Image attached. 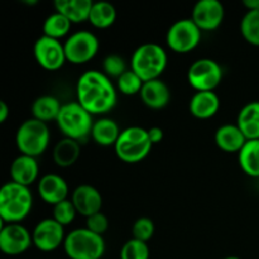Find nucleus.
<instances>
[{
  "instance_id": "obj_1",
  "label": "nucleus",
  "mask_w": 259,
  "mask_h": 259,
  "mask_svg": "<svg viewBox=\"0 0 259 259\" xmlns=\"http://www.w3.org/2000/svg\"><path fill=\"white\" fill-rule=\"evenodd\" d=\"M77 103L91 115H104L113 110L118 100V91L103 71L83 72L76 83Z\"/></svg>"
},
{
  "instance_id": "obj_2",
  "label": "nucleus",
  "mask_w": 259,
  "mask_h": 259,
  "mask_svg": "<svg viewBox=\"0 0 259 259\" xmlns=\"http://www.w3.org/2000/svg\"><path fill=\"white\" fill-rule=\"evenodd\" d=\"M33 209V195L29 187L9 181L0 189V218L5 224L20 223Z\"/></svg>"
},
{
  "instance_id": "obj_3",
  "label": "nucleus",
  "mask_w": 259,
  "mask_h": 259,
  "mask_svg": "<svg viewBox=\"0 0 259 259\" xmlns=\"http://www.w3.org/2000/svg\"><path fill=\"white\" fill-rule=\"evenodd\" d=\"M168 56L158 43H143L132 55L131 70H133L144 82L157 80L166 71Z\"/></svg>"
},
{
  "instance_id": "obj_4",
  "label": "nucleus",
  "mask_w": 259,
  "mask_h": 259,
  "mask_svg": "<svg viewBox=\"0 0 259 259\" xmlns=\"http://www.w3.org/2000/svg\"><path fill=\"white\" fill-rule=\"evenodd\" d=\"M94 121L93 115L86 109L77 101H71L62 104L56 123L65 138L81 142L91 136Z\"/></svg>"
},
{
  "instance_id": "obj_5",
  "label": "nucleus",
  "mask_w": 259,
  "mask_h": 259,
  "mask_svg": "<svg viewBox=\"0 0 259 259\" xmlns=\"http://www.w3.org/2000/svg\"><path fill=\"white\" fill-rule=\"evenodd\" d=\"M152 147L153 144L147 129L142 126H129L121 131L114 149L121 162L134 164L143 161L151 153Z\"/></svg>"
},
{
  "instance_id": "obj_6",
  "label": "nucleus",
  "mask_w": 259,
  "mask_h": 259,
  "mask_svg": "<svg viewBox=\"0 0 259 259\" xmlns=\"http://www.w3.org/2000/svg\"><path fill=\"white\" fill-rule=\"evenodd\" d=\"M105 249L103 235L95 234L86 227L68 233L63 243V250L70 259H101Z\"/></svg>"
},
{
  "instance_id": "obj_7",
  "label": "nucleus",
  "mask_w": 259,
  "mask_h": 259,
  "mask_svg": "<svg viewBox=\"0 0 259 259\" xmlns=\"http://www.w3.org/2000/svg\"><path fill=\"white\" fill-rule=\"evenodd\" d=\"M51 142V132L47 123L34 118L23 121L15 133V144L20 154L37 158L48 148Z\"/></svg>"
},
{
  "instance_id": "obj_8",
  "label": "nucleus",
  "mask_w": 259,
  "mask_h": 259,
  "mask_svg": "<svg viewBox=\"0 0 259 259\" xmlns=\"http://www.w3.org/2000/svg\"><path fill=\"white\" fill-rule=\"evenodd\" d=\"M202 32L191 18H184L172 23L166 34V42L175 53L185 55L194 51L201 42Z\"/></svg>"
},
{
  "instance_id": "obj_9",
  "label": "nucleus",
  "mask_w": 259,
  "mask_h": 259,
  "mask_svg": "<svg viewBox=\"0 0 259 259\" xmlns=\"http://www.w3.org/2000/svg\"><path fill=\"white\" fill-rule=\"evenodd\" d=\"M223 77V67L212 58H199L187 70V82L196 91H214Z\"/></svg>"
},
{
  "instance_id": "obj_10",
  "label": "nucleus",
  "mask_w": 259,
  "mask_h": 259,
  "mask_svg": "<svg viewBox=\"0 0 259 259\" xmlns=\"http://www.w3.org/2000/svg\"><path fill=\"white\" fill-rule=\"evenodd\" d=\"M66 58L73 65L88 63L98 55L100 43L98 37L89 30H78L68 35L63 43Z\"/></svg>"
},
{
  "instance_id": "obj_11",
  "label": "nucleus",
  "mask_w": 259,
  "mask_h": 259,
  "mask_svg": "<svg viewBox=\"0 0 259 259\" xmlns=\"http://www.w3.org/2000/svg\"><path fill=\"white\" fill-rule=\"evenodd\" d=\"M33 245L32 233L20 223L3 224L0 229V249L5 255L17 257Z\"/></svg>"
},
{
  "instance_id": "obj_12",
  "label": "nucleus",
  "mask_w": 259,
  "mask_h": 259,
  "mask_svg": "<svg viewBox=\"0 0 259 259\" xmlns=\"http://www.w3.org/2000/svg\"><path fill=\"white\" fill-rule=\"evenodd\" d=\"M32 239L33 245L40 252H53L61 245L63 247L66 239L65 227L56 222L53 218H46L38 222L34 227Z\"/></svg>"
},
{
  "instance_id": "obj_13",
  "label": "nucleus",
  "mask_w": 259,
  "mask_h": 259,
  "mask_svg": "<svg viewBox=\"0 0 259 259\" xmlns=\"http://www.w3.org/2000/svg\"><path fill=\"white\" fill-rule=\"evenodd\" d=\"M33 53L38 65L47 71L60 70L67 61L63 43L46 35H40L35 40Z\"/></svg>"
},
{
  "instance_id": "obj_14",
  "label": "nucleus",
  "mask_w": 259,
  "mask_h": 259,
  "mask_svg": "<svg viewBox=\"0 0 259 259\" xmlns=\"http://www.w3.org/2000/svg\"><path fill=\"white\" fill-rule=\"evenodd\" d=\"M225 8L219 0H200L192 9L191 19L201 32H212L223 24Z\"/></svg>"
},
{
  "instance_id": "obj_15",
  "label": "nucleus",
  "mask_w": 259,
  "mask_h": 259,
  "mask_svg": "<svg viewBox=\"0 0 259 259\" xmlns=\"http://www.w3.org/2000/svg\"><path fill=\"white\" fill-rule=\"evenodd\" d=\"M71 201L75 205L77 214L89 218L101 211L103 196L96 187L83 184L76 187L72 191Z\"/></svg>"
},
{
  "instance_id": "obj_16",
  "label": "nucleus",
  "mask_w": 259,
  "mask_h": 259,
  "mask_svg": "<svg viewBox=\"0 0 259 259\" xmlns=\"http://www.w3.org/2000/svg\"><path fill=\"white\" fill-rule=\"evenodd\" d=\"M37 189L40 199L52 206L67 200L68 185L66 180L57 174L43 175L38 180Z\"/></svg>"
},
{
  "instance_id": "obj_17",
  "label": "nucleus",
  "mask_w": 259,
  "mask_h": 259,
  "mask_svg": "<svg viewBox=\"0 0 259 259\" xmlns=\"http://www.w3.org/2000/svg\"><path fill=\"white\" fill-rule=\"evenodd\" d=\"M139 96L147 108L159 110L166 108L171 101V90L164 81L157 78L144 82Z\"/></svg>"
},
{
  "instance_id": "obj_18",
  "label": "nucleus",
  "mask_w": 259,
  "mask_h": 259,
  "mask_svg": "<svg viewBox=\"0 0 259 259\" xmlns=\"http://www.w3.org/2000/svg\"><path fill=\"white\" fill-rule=\"evenodd\" d=\"M38 176H39V164L34 157L20 154L10 164V177L15 184L29 187L37 181Z\"/></svg>"
},
{
  "instance_id": "obj_19",
  "label": "nucleus",
  "mask_w": 259,
  "mask_h": 259,
  "mask_svg": "<svg viewBox=\"0 0 259 259\" xmlns=\"http://www.w3.org/2000/svg\"><path fill=\"white\" fill-rule=\"evenodd\" d=\"M220 109V99L215 91H196L191 96L189 110L197 119H210L218 114Z\"/></svg>"
},
{
  "instance_id": "obj_20",
  "label": "nucleus",
  "mask_w": 259,
  "mask_h": 259,
  "mask_svg": "<svg viewBox=\"0 0 259 259\" xmlns=\"http://www.w3.org/2000/svg\"><path fill=\"white\" fill-rule=\"evenodd\" d=\"M248 139L237 124H224L215 133V143L227 153H239Z\"/></svg>"
},
{
  "instance_id": "obj_21",
  "label": "nucleus",
  "mask_w": 259,
  "mask_h": 259,
  "mask_svg": "<svg viewBox=\"0 0 259 259\" xmlns=\"http://www.w3.org/2000/svg\"><path fill=\"white\" fill-rule=\"evenodd\" d=\"M94 2L91 0H56V12L65 15L72 24H78L88 20L90 17Z\"/></svg>"
},
{
  "instance_id": "obj_22",
  "label": "nucleus",
  "mask_w": 259,
  "mask_h": 259,
  "mask_svg": "<svg viewBox=\"0 0 259 259\" xmlns=\"http://www.w3.org/2000/svg\"><path fill=\"white\" fill-rule=\"evenodd\" d=\"M120 128L118 123L111 118H100L94 121L91 138L98 146L110 147L115 146L120 137Z\"/></svg>"
},
{
  "instance_id": "obj_23",
  "label": "nucleus",
  "mask_w": 259,
  "mask_h": 259,
  "mask_svg": "<svg viewBox=\"0 0 259 259\" xmlns=\"http://www.w3.org/2000/svg\"><path fill=\"white\" fill-rule=\"evenodd\" d=\"M237 125L248 141L259 139V101H250L240 109Z\"/></svg>"
},
{
  "instance_id": "obj_24",
  "label": "nucleus",
  "mask_w": 259,
  "mask_h": 259,
  "mask_svg": "<svg viewBox=\"0 0 259 259\" xmlns=\"http://www.w3.org/2000/svg\"><path fill=\"white\" fill-rule=\"evenodd\" d=\"M81 154V146L80 142L75 141V139L65 138L63 137L61 141L56 143L55 148H53V161L58 167L62 168H67V167L73 166L80 158Z\"/></svg>"
},
{
  "instance_id": "obj_25",
  "label": "nucleus",
  "mask_w": 259,
  "mask_h": 259,
  "mask_svg": "<svg viewBox=\"0 0 259 259\" xmlns=\"http://www.w3.org/2000/svg\"><path fill=\"white\" fill-rule=\"evenodd\" d=\"M62 104L56 96L42 95L35 99L32 104L33 118L43 123H50L52 120H57Z\"/></svg>"
},
{
  "instance_id": "obj_26",
  "label": "nucleus",
  "mask_w": 259,
  "mask_h": 259,
  "mask_svg": "<svg viewBox=\"0 0 259 259\" xmlns=\"http://www.w3.org/2000/svg\"><path fill=\"white\" fill-rule=\"evenodd\" d=\"M238 162L245 175L254 179L259 177V139L247 141L238 153Z\"/></svg>"
},
{
  "instance_id": "obj_27",
  "label": "nucleus",
  "mask_w": 259,
  "mask_h": 259,
  "mask_svg": "<svg viewBox=\"0 0 259 259\" xmlns=\"http://www.w3.org/2000/svg\"><path fill=\"white\" fill-rule=\"evenodd\" d=\"M116 15H118V13H116L115 7L111 3L96 2L94 3L93 8H91L89 22L91 23L93 27L98 28V29H106L115 23Z\"/></svg>"
},
{
  "instance_id": "obj_28",
  "label": "nucleus",
  "mask_w": 259,
  "mask_h": 259,
  "mask_svg": "<svg viewBox=\"0 0 259 259\" xmlns=\"http://www.w3.org/2000/svg\"><path fill=\"white\" fill-rule=\"evenodd\" d=\"M72 23L62 15L61 13L55 12L46 18L43 23V35L53 38V39L61 40V38L66 37L70 33Z\"/></svg>"
},
{
  "instance_id": "obj_29",
  "label": "nucleus",
  "mask_w": 259,
  "mask_h": 259,
  "mask_svg": "<svg viewBox=\"0 0 259 259\" xmlns=\"http://www.w3.org/2000/svg\"><path fill=\"white\" fill-rule=\"evenodd\" d=\"M240 33L249 45L259 47V9L247 10L240 20Z\"/></svg>"
},
{
  "instance_id": "obj_30",
  "label": "nucleus",
  "mask_w": 259,
  "mask_h": 259,
  "mask_svg": "<svg viewBox=\"0 0 259 259\" xmlns=\"http://www.w3.org/2000/svg\"><path fill=\"white\" fill-rule=\"evenodd\" d=\"M143 83L144 81L133 70H128L116 80V88L123 95L132 96L141 94Z\"/></svg>"
},
{
  "instance_id": "obj_31",
  "label": "nucleus",
  "mask_w": 259,
  "mask_h": 259,
  "mask_svg": "<svg viewBox=\"0 0 259 259\" xmlns=\"http://www.w3.org/2000/svg\"><path fill=\"white\" fill-rule=\"evenodd\" d=\"M149 254L148 244L134 238L126 240L120 249V259H149Z\"/></svg>"
},
{
  "instance_id": "obj_32",
  "label": "nucleus",
  "mask_w": 259,
  "mask_h": 259,
  "mask_svg": "<svg viewBox=\"0 0 259 259\" xmlns=\"http://www.w3.org/2000/svg\"><path fill=\"white\" fill-rule=\"evenodd\" d=\"M76 215H77V210H76L75 205L71 200H63L60 204L53 206V219L57 223H60L63 227H67L71 223L75 220Z\"/></svg>"
},
{
  "instance_id": "obj_33",
  "label": "nucleus",
  "mask_w": 259,
  "mask_h": 259,
  "mask_svg": "<svg viewBox=\"0 0 259 259\" xmlns=\"http://www.w3.org/2000/svg\"><path fill=\"white\" fill-rule=\"evenodd\" d=\"M156 227H154L153 220L147 217H142L134 222L132 227V235L134 239L141 240V242H149L153 238Z\"/></svg>"
},
{
  "instance_id": "obj_34",
  "label": "nucleus",
  "mask_w": 259,
  "mask_h": 259,
  "mask_svg": "<svg viewBox=\"0 0 259 259\" xmlns=\"http://www.w3.org/2000/svg\"><path fill=\"white\" fill-rule=\"evenodd\" d=\"M125 71H128V68H126L125 60L121 56L113 53V55H108L103 60V72L109 78L114 77L118 80Z\"/></svg>"
},
{
  "instance_id": "obj_35",
  "label": "nucleus",
  "mask_w": 259,
  "mask_h": 259,
  "mask_svg": "<svg viewBox=\"0 0 259 259\" xmlns=\"http://www.w3.org/2000/svg\"><path fill=\"white\" fill-rule=\"evenodd\" d=\"M86 228L95 234L103 235L108 230L109 220L106 215L100 211L98 214L86 218Z\"/></svg>"
},
{
  "instance_id": "obj_36",
  "label": "nucleus",
  "mask_w": 259,
  "mask_h": 259,
  "mask_svg": "<svg viewBox=\"0 0 259 259\" xmlns=\"http://www.w3.org/2000/svg\"><path fill=\"white\" fill-rule=\"evenodd\" d=\"M148 131V136L149 139H151L152 144H158L159 142H162L163 139L164 134H163V129L159 128V126H152V128L147 129Z\"/></svg>"
},
{
  "instance_id": "obj_37",
  "label": "nucleus",
  "mask_w": 259,
  "mask_h": 259,
  "mask_svg": "<svg viewBox=\"0 0 259 259\" xmlns=\"http://www.w3.org/2000/svg\"><path fill=\"white\" fill-rule=\"evenodd\" d=\"M10 109L4 100H0V123H5L9 118Z\"/></svg>"
},
{
  "instance_id": "obj_38",
  "label": "nucleus",
  "mask_w": 259,
  "mask_h": 259,
  "mask_svg": "<svg viewBox=\"0 0 259 259\" xmlns=\"http://www.w3.org/2000/svg\"><path fill=\"white\" fill-rule=\"evenodd\" d=\"M243 5L247 8V10H258L259 9V0H244Z\"/></svg>"
},
{
  "instance_id": "obj_39",
  "label": "nucleus",
  "mask_w": 259,
  "mask_h": 259,
  "mask_svg": "<svg viewBox=\"0 0 259 259\" xmlns=\"http://www.w3.org/2000/svg\"><path fill=\"white\" fill-rule=\"evenodd\" d=\"M223 259H242V258L235 257V255H229V257H225V258H223Z\"/></svg>"
}]
</instances>
